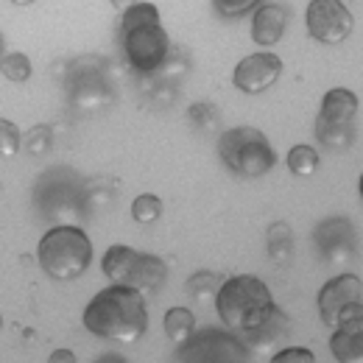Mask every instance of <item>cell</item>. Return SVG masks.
<instances>
[{
	"mask_svg": "<svg viewBox=\"0 0 363 363\" xmlns=\"http://www.w3.org/2000/svg\"><path fill=\"white\" fill-rule=\"evenodd\" d=\"M84 327L98 338L135 344L148 333V305L140 288L118 285L98 291L84 311Z\"/></svg>",
	"mask_w": 363,
	"mask_h": 363,
	"instance_id": "6da1fadb",
	"label": "cell"
},
{
	"mask_svg": "<svg viewBox=\"0 0 363 363\" xmlns=\"http://www.w3.org/2000/svg\"><path fill=\"white\" fill-rule=\"evenodd\" d=\"M121 43L129 65L137 73H154L165 65L171 53V40H168V31L162 28L160 9L154 3L140 0L129 11H123Z\"/></svg>",
	"mask_w": 363,
	"mask_h": 363,
	"instance_id": "7a4b0ae2",
	"label": "cell"
},
{
	"mask_svg": "<svg viewBox=\"0 0 363 363\" xmlns=\"http://www.w3.org/2000/svg\"><path fill=\"white\" fill-rule=\"evenodd\" d=\"M216 311L221 321L227 324V330L249 335L255 333L260 324H266L269 316L277 311L269 285L260 277L252 274H238L224 279L218 296H216Z\"/></svg>",
	"mask_w": 363,
	"mask_h": 363,
	"instance_id": "3957f363",
	"label": "cell"
},
{
	"mask_svg": "<svg viewBox=\"0 0 363 363\" xmlns=\"http://www.w3.org/2000/svg\"><path fill=\"white\" fill-rule=\"evenodd\" d=\"M37 257L48 277L62 279V282L79 279L92 263V243L82 227L59 224L43 235Z\"/></svg>",
	"mask_w": 363,
	"mask_h": 363,
	"instance_id": "277c9868",
	"label": "cell"
},
{
	"mask_svg": "<svg viewBox=\"0 0 363 363\" xmlns=\"http://www.w3.org/2000/svg\"><path fill=\"white\" fill-rule=\"evenodd\" d=\"M218 157L229 171L240 179H260L272 174L277 165V151L260 129L238 126L218 140Z\"/></svg>",
	"mask_w": 363,
	"mask_h": 363,
	"instance_id": "5b68a950",
	"label": "cell"
},
{
	"mask_svg": "<svg viewBox=\"0 0 363 363\" xmlns=\"http://www.w3.org/2000/svg\"><path fill=\"white\" fill-rule=\"evenodd\" d=\"M101 269L109 277V282L132 285L140 291H157L168 277V266L162 257L143 255V252H135L132 246H123V243H115L106 249Z\"/></svg>",
	"mask_w": 363,
	"mask_h": 363,
	"instance_id": "8992f818",
	"label": "cell"
},
{
	"mask_svg": "<svg viewBox=\"0 0 363 363\" xmlns=\"http://www.w3.org/2000/svg\"><path fill=\"white\" fill-rule=\"evenodd\" d=\"M318 316L330 330L363 327V282L355 274H341L318 291Z\"/></svg>",
	"mask_w": 363,
	"mask_h": 363,
	"instance_id": "52a82bcc",
	"label": "cell"
},
{
	"mask_svg": "<svg viewBox=\"0 0 363 363\" xmlns=\"http://www.w3.org/2000/svg\"><path fill=\"white\" fill-rule=\"evenodd\" d=\"M249 352L252 347L238 335H232V330L224 333V330L207 327L179 344L177 358L184 363H240L249 361Z\"/></svg>",
	"mask_w": 363,
	"mask_h": 363,
	"instance_id": "ba28073f",
	"label": "cell"
},
{
	"mask_svg": "<svg viewBox=\"0 0 363 363\" xmlns=\"http://www.w3.org/2000/svg\"><path fill=\"white\" fill-rule=\"evenodd\" d=\"M67 95H70V104H76L84 112L101 109L104 104H109L112 87H109L106 73H104L98 59H79L70 65Z\"/></svg>",
	"mask_w": 363,
	"mask_h": 363,
	"instance_id": "9c48e42d",
	"label": "cell"
},
{
	"mask_svg": "<svg viewBox=\"0 0 363 363\" xmlns=\"http://www.w3.org/2000/svg\"><path fill=\"white\" fill-rule=\"evenodd\" d=\"M305 20L311 37L321 45H341L355 28V17L341 0H311Z\"/></svg>",
	"mask_w": 363,
	"mask_h": 363,
	"instance_id": "30bf717a",
	"label": "cell"
},
{
	"mask_svg": "<svg viewBox=\"0 0 363 363\" xmlns=\"http://www.w3.org/2000/svg\"><path fill=\"white\" fill-rule=\"evenodd\" d=\"M313 243L324 263L347 266L358 252V232L350 218H327L313 229Z\"/></svg>",
	"mask_w": 363,
	"mask_h": 363,
	"instance_id": "8fae6325",
	"label": "cell"
},
{
	"mask_svg": "<svg viewBox=\"0 0 363 363\" xmlns=\"http://www.w3.org/2000/svg\"><path fill=\"white\" fill-rule=\"evenodd\" d=\"M279 76H282V59L272 50H260L238 62L232 73V84L246 95H257V92L272 90Z\"/></svg>",
	"mask_w": 363,
	"mask_h": 363,
	"instance_id": "7c38bea8",
	"label": "cell"
},
{
	"mask_svg": "<svg viewBox=\"0 0 363 363\" xmlns=\"http://www.w3.org/2000/svg\"><path fill=\"white\" fill-rule=\"evenodd\" d=\"M288 26V11L279 3H263L252 17V40L263 48H274Z\"/></svg>",
	"mask_w": 363,
	"mask_h": 363,
	"instance_id": "4fadbf2b",
	"label": "cell"
},
{
	"mask_svg": "<svg viewBox=\"0 0 363 363\" xmlns=\"http://www.w3.org/2000/svg\"><path fill=\"white\" fill-rule=\"evenodd\" d=\"M358 115V95L347 87H333L321 98V112L318 118L327 123H341V126H352Z\"/></svg>",
	"mask_w": 363,
	"mask_h": 363,
	"instance_id": "5bb4252c",
	"label": "cell"
},
{
	"mask_svg": "<svg viewBox=\"0 0 363 363\" xmlns=\"http://www.w3.org/2000/svg\"><path fill=\"white\" fill-rule=\"evenodd\" d=\"M288 335V316L277 308L266 324H260L255 333L246 335V344L252 347V352H269L277 341H282Z\"/></svg>",
	"mask_w": 363,
	"mask_h": 363,
	"instance_id": "9a60e30c",
	"label": "cell"
},
{
	"mask_svg": "<svg viewBox=\"0 0 363 363\" xmlns=\"http://www.w3.org/2000/svg\"><path fill=\"white\" fill-rule=\"evenodd\" d=\"M330 350L338 363H363V327L335 330V335L330 338Z\"/></svg>",
	"mask_w": 363,
	"mask_h": 363,
	"instance_id": "2e32d148",
	"label": "cell"
},
{
	"mask_svg": "<svg viewBox=\"0 0 363 363\" xmlns=\"http://www.w3.org/2000/svg\"><path fill=\"white\" fill-rule=\"evenodd\" d=\"M162 327H165V335L179 347V344H184V341L196 333V316H193V311H187V308H171V311L165 313Z\"/></svg>",
	"mask_w": 363,
	"mask_h": 363,
	"instance_id": "e0dca14e",
	"label": "cell"
},
{
	"mask_svg": "<svg viewBox=\"0 0 363 363\" xmlns=\"http://www.w3.org/2000/svg\"><path fill=\"white\" fill-rule=\"evenodd\" d=\"M221 285H224V279L216 272H196L184 282V291H187L196 302H207V299H216V296H218Z\"/></svg>",
	"mask_w": 363,
	"mask_h": 363,
	"instance_id": "ac0fdd59",
	"label": "cell"
},
{
	"mask_svg": "<svg viewBox=\"0 0 363 363\" xmlns=\"http://www.w3.org/2000/svg\"><path fill=\"white\" fill-rule=\"evenodd\" d=\"M291 252H294V232L288 224L277 221L269 227V257L274 263H288L291 260Z\"/></svg>",
	"mask_w": 363,
	"mask_h": 363,
	"instance_id": "d6986e66",
	"label": "cell"
},
{
	"mask_svg": "<svg viewBox=\"0 0 363 363\" xmlns=\"http://www.w3.org/2000/svg\"><path fill=\"white\" fill-rule=\"evenodd\" d=\"M288 171H291L294 177H302V179L313 177L318 171L316 148H313V145H294L291 154H288Z\"/></svg>",
	"mask_w": 363,
	"mask_h": 363,
	"instance_id": "ffe728a7",
	"label": "cell"
},
{
	"mask_svg": "<svg viewBox=\"0 0 363 363\" xmlns=\"http://www.w3.org/2000/svg\"><path fill=\"white\" fill-rule=\"evenodd\" d=\"M316 137L330 148H347L355 140V126H341V123H327L316 118Z\"/></svg>",
	"mask_w": 363,
	"mask_h": 363,
	"instance_id": "44dd1931",
	"label": "cell"
},
{
	"mask_svg": "<svg viewBox=\"0 0 363 363\" xmlns=\"http://www.w3.org/2000/svg\"><path fill=\"white\" fill-rule=\"evenodd\" d=\"M132 218H135L137 224H157L160 218H162V201H160V196H154V193H143V196H137L135 201H132Z\"/></svg>",
	"mask_w": 363,
	"mask_h": 363,
	"instance_id": "7402d4cb",
	"label": "cell"
},
{
	"mask_svg": "<svg viewBox=\"0 0 363 363\" xmlns=\"http://www.w3.org/2000/svg\"><path fill=\"white\" fill-rule=\"evenodd\" d=\"M3 76L9 82H26L31 76V59L26 53H20V50L6 53L3 56Z\"/></svg>",
	"mask_w": 363,
	"mask_h": 363,
	"instance_id": "603a6c76",
	"label": "cell"
},
{
	"mask_svg": "<svg viewBox=\"0 0 363 363\" xmlns=\"http://www.w3.org/2000/svg\"><path fill=\"white\" fill-rule=\"evenodd\" d=\"M53 132H50V126H34L31 132H28V140H26V148H28V154L31 157H45L50 154V145H53Z\"/></svg>",
	"mask_w": 363,
	"mask_h": 363,
	"instance_id": "cb8c5ba5",
	"label": "cell"
},
{
	"mask_svg": "<svg viewBox=\"0 0 363 363\" xmlns=\"http://www.w3.org/2000/svg\"><path fill=\"white\" fill-rule=\"evenodd\" d=\"M260 3L263 0H213L216 11L221 17H227V20H238V17L249 14L252 9H260Z\"/></svg>",
	"mask_w": 363,
	"mask_h": 363,
	"instance_id": "d4e9b609",
	"label": "cell"
},
{
	"mask_svg": "<svg viewBox=\"0 0 363 363\" xmlns=\"http://www.w3.org/2000/svg\"><path fill=\"white\" fill-rule=\"evenodd\" d=\"M20 143H23V135H20L17 123L3 118L0 121V151H3V157H14L20 151Z\"/></svg>",
	"mask_w": 363,
	"mask_h": 363,
	"instance_id": "484cf974",
	"label": "cell"
},
{
	"mask_svg": "<svg viewBox=\"0 0 363 363\" xmlns=\"http://www.w3.org/2000/svg\"><path fill=\"white\" fill-rule=\"evenodd\" d=\"M274 363H313L316 355L311 350H302V347H291V350H282L272 358Z\"/></svg>",
	"mask_w": 363,
	"mask_h": 363,
	"instance_id": "4316f807",
	"label": "cell"
},
{
	"mask_svg": "<svg viewBox=\"0 0 363 363\" xmlns=\"http://www.w3.org/2000/svg\"><path fill=\"white\" fill-rule=\"evenodd\" d=\"M76 361V352H70V350H56V352H50V363H73Z\"/></svg>",
	"mask_w": 363,
	"mask_h": 363,
	"instance_id": "83f0119b",
	"label": "cell"
},
{
	"mask_svg": "<svg viewBox=\"0 0 363 363\" xmlns=\"http://www.w3.org/2000/svg\"><path fill=\"white\" fill-rule=\"evenodd\" d=\"M109 3H112L118 11H129V9H132V6H137L140 0H109Z\"/></svg>",
	"mask_w": 363,
	"mask_h": 363,
	"instance_id": "f1b7e54d",
	"label": "cell"
},
{
	"mask_svg": "<svg viewBox=\"0 0 363 363\" xmlns=\"http://www.w3.org/2000/svg\"><path fill=\"white\" fill-rule=\"evenodd\" d=\"M11 3H14V6H31L34 0H11Z\"/></svg>",
	"mask_w": 363,
	"mask_h": 363,
	"instance_id": "f546056e",
	"label": "cell"
},
{
	"mask_svg": "<svg viewBox=\"0 0 363 363\" xmlns=\"http://www.w3.org/2000/svg\"><path fill=\"white\" fill-rule=\"evenodd\" d=\"M358 190H361V199H363V174H361V182H358Z\"/></svg>",
	"mask_w": 363,
	"mask_h": 363,
	"instance_id": "4dcf8cb0",
	"label": "cell"
}]
</instances>
